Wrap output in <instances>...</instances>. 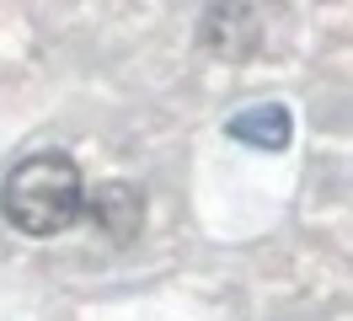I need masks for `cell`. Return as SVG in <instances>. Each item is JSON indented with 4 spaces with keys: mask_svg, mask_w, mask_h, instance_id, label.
I'll return each mask as SVG.
<instances>
[{
    "mask_svg": "<svg viewBox=\"0 0 353 321\" xmlns=\"http://www.w3.org/2000/svg\"><path fill=\"white\" fill-rule=\"evenodd\" d=\"M0 214L22 235H65L86 214V177L65 150H38L6 171Z\"/></svg>",
    "mask_w": 353,
    "mask_h": 321,
    "instance_id": "6da1fadb",
    "label": "cell"
},
{
    "mask_svg": "<svg viewBox=\"0 0 353 321\" xmlns=\"http://www.w3.org/2000/svg\"><path fill=\"white\" fill-rule=\"evenodd\" d=\"M199 43L225 64H241L263 43V17L252 11V0H214L199 21Z\"/></svg>",
    "mask_w": 353,
    "mask_h": 321,
    "instance_id": "7a4b0ae2",
    "label": "cell"
},
{
    "mask_svg": "<svg viewBox=\"0 0 353 321\" xmlns=\"http://www.w3.org/2000/svg\"><path fill=\"white\" fill-rule=\"evenodd\" d=\"M86 220L112 246H123L145 225V193L134 182H97V188H86Z\"/></svg>",
    "mask_w": 353,
    "mask_h": 321,
    "instance_id": "3957f363",
    "label": "cell"
},
{
    "mask_svg": "<svg viewBox=\"0 0 353 321\" xmlns=\"http://www.w3.org/2000/svg\"><path fill=\"white\" fill-rule=\"evenodd\" d=\"M230 139H241L252 150H289L294 139V113L284 102H257V107H241L230 124H225Z\"/></svg>",
    "mask_w": 353,
    "mask_h": 321,
    "instance_id": "277c9868",
    "label": "cell"
}]
</instances>
